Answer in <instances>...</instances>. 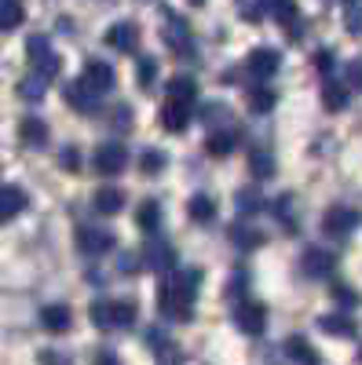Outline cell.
I'll return each mask as SVG.
<instances>
[{
    "instance_id": "obj_1",
    "label": "cell",
    "mask_w": 362,
    "mask_h": 365,
    "mask_svg": "<svg viewBox=\"0 0 362 365\" xmlns=\"http://www.w3.org/2000/svg\"><path fill=\"white\" fill-rule=\"evenodd\" d=\"M201 285V267H187L179 270V278L172 285H161L158 289V307L165 318H176V322H187L191 311H194V292Z\"/></svg>"
},
{
    "instance_id": "obj_2",
    "label": "cell",
    "mask_w": 362,
    "mask_h": 365,
    "mask_svg": "<svg viewBox=\"0 0 362 365\" xmlns=\"http://www.w3.org/2000/svg\"><path fill=\"white\" fill-rule=\"evenodd\" d=\"M136 314H139V307L132 299H96L92 311H88V318L99 329H129V325H136Z\"/></svg>"
},
{
    "instance_id": "obj_3",
    "label": "cell",
    "mask_w": 362,
    "mask_h": 365,
    "mask_svg": "<svg viewBox=\"0 0 362 365\" xmlns=\"http://www.w3.org/2000/svg\"><path fill=\"white\" fill-rule=\"evenodd\" d=\"M26 51H29V63H34V70H37V77L41 81H51V77H59V55L51 51V41L44 37V34H34L26 41Z\"/></svg>"
},
{
    "instance_id": "obj_4",
    "label": "cell",
    "mask_w": 362,
    "mask_h": 365,
    "mask_svg": "<svg viewBox=\"0 0 362 365\" xmlns=\"http://www.w3.org/2000/svg\"><path fill=\"white\" fill-rule=\"evenodd\" d=\"M234 325H238V332H246V336H260L267 329V307L260 299H241L234 307Z\"/></svg>"
},
{
    "instance_id": "obj_5",
    "label": "cell",
    "mask_w": 362,
    "mask_h": 365,
    "mask_svg": "<svg viewBox=\"0 0 362 365\" xmlns=\"http://www.w3.org/2000/svg\"><path fill=\"white\" fill-rule=\"evenodd\" d=\"M114 81H117V73H114L110 63H103V58H88L84 70H81V88H88L92 96H103V91H110Z\"/></svg>"
},
{
    "instance_id": "obj_6",
    "label": "cell",
    "mask_w": 362,
    "mask_h": 365,
    "mask_svg": "<svg viewBox=\"0 0 362 365\" xmlns=\"http://www.w3.org/2000/svg\"><path fill=\"white\" fill-rule=\"evenodd\" d=\"M129 165V150L121 146V143H103V146H96V154H92V168L99 172V175H121V168Z\"/></svg>"
},
{
    "instance_id": "obj_7",
    "label": "cell",
    "mask_w": 362,
    "mask_h": 365,
    "mask_svg": "<svg viewBox=\"0 0 362 365\" xmlns=\"http://www.w3.org/2000/svg\"><path fill=\"white\" fill-rule=\"evenodd\" d=\"M358 223H362V212L358 208H348V205H333V208H326V216H322V230L333 234V237L351 234Z\"/></svg>"
},
{
    "instance_id": "obj_8",
    "label": "cell",
    "mask_w": 362,
    "mask_h": 365,
    "mask_svg": "<svg viewBox=\"0 0 362 365\" xmlns=\"http://www.w3.org/2000/svg\"><path fill=\"white\" fill-rule=\"evenodd\" d=\"M114 234L110 230H99V227H77V249L84 256H103L114 249Z\"/></svg>"
},
{
    "instance_id": "obj_9",
    "label": "cell",
    "mask_w": 362,
    "mask_h": 365,
    "mask_svg": "<svg viewBox=\"0 0 362 365\" xmlns=\"http://www.w3.org/2000/svg\"><path fill=\"white\" fill-rule=\"evenodd\" d=\"M161 37H165V44H169L172 51H179V55H191V51H194V41H191L187 22H183V19H176V15H165Z\"/></svg>"
},
{
    "instance_id": "obj_10",
    "label": "cell",
    "mask_w": 362,
    "mask_h": 365,
    "mask_svg": "<svg viewBox=\"0 0 362 365\" xmlns=\"http://www.w3.org/2000/svg\"><path fill=\"white\" fill-rule=\"evenodd\" d=\"M106 44H110L114 51H125V55L139 51V26H136V22H114V26L106 29Z\"/></svg>"
},
{
    "instance_id": "obj_11",
    "label": "cell",
    "mask_w": 362,
    "mask_h": 365,
    "mask_svg": "<svg viewBox=\"0 0 362 365\" xmlns=\"http://www.w3.org/2000/svg\"><path fill=\"white\" fill-rule=\"evenodd\" d=\"M278 66H282V55H278L275 48H256V51H249V58H246V70H249L253 77H260V81H267L271 73H278Z\"/></svg>"
},
{
    "instance_id": "obj_12",
    "label": "cell",
    "mask_w": 362,
    "mask_h": 365,
    "mask_svg": "<svg viewBox=\"0 0 362 365\" xmlns=\"http://www.w3.org/2000/svg\"><path fill=\"white\" fill-rule=\"evenodd\" d=\"M300 270H304L308 278L322 282V278H329V274L337 270V259L329 256L326 249H308V252H304V259H300Z\"/></svg>"
},
{
    "instance_id": "obj_13",
    "label": "cell",
    "mask_w": 362,
    "mask_h": 365,
    "mask_svg": "<svg viewBox=\"0 0 362 365\" xmlns=\"http://www.w3.org/2000/svg\"><path fill=\"white\" fill-rule=\"evenodd\" d=\"M143 256H146V270H154V274L176 270V249L169 245V241H150Z\"/></svg>"
},
{
    "instance_id": "obj_14",
    "label": "cell",
    "mask_w": 362,
    "mask_h": 365,
    "mask_svg": "<svg viewBox=\"0 0 362 365\" xmlns=\"http://www.w3.org/2000/svg\"><path fill=\"white\" fill-rule=\"evenodd\" d=\"M26 205H29V194L22 187H0V227L11 223L19 212H26Z\"/></svg>"
},
{
    "instance_id": "obj_15",
    "label": "cell",
    "mask_w": 362,
    "mask_h": 365,
    "mask_svg": "<svg viewBox=\"0 0 362 365\" xmlns=\"http://www.w3.org/2000/svg\"><path fill=\"white\" fill-rule=\"evenodd\" d=\"M70 322H74V314H70L66 303H48V307H41V325H44V332H51V336L66 332Z\"/></svg>"
},
{
    "instance_id": "obj_16",
    "label": "cell",
    "mask_w": 362,
    "mask_h": 365,
    "mask_svg": "<svg viewBox=\"0 0 362 365\" xmlns=\"http://www.w3.org/2000/svg\"><path fill=\"white\" fill-rule=\"evenodd\" d=\"M92 205H96L99 216H117V212L125 208V190L121 187H99L92 194Z\"/></svg>"
},
{
    "instance_id": "obj_17",
    "label": "cell",
    "mask_w": 362,
    "mask_h": 365,
    "mask_svg": "<svg viewBox=\"0 0 362 365\" xmlns=\"http://www.w3.org/2000/svg\"><path fill=\"white\" fill-rule=\"evenodd\" d=\"M187 125H191V106H179V103H169L165 99V106H161V128L172 132V135H179Z\"/></svg>"
},
{
    "instance_id": "obj_18",
    "label": "cell",
    "mask_w": 362,
    "mask_h": 365,
    "mask_svg": "<svg viewBox=\"0 0 362 365\" xmlns=\"http://www.w3.org/2000/svg\"><path fill=\"white\" fill-rule=\"evenodd\" d=\"M234 146H238V132H234V128H220V132H208L205 154H213V158H231Z\"/></svg>"
},
{
    "instance_id": "obj_19",
    "label": "cell",
    "mask_w": 362,
    "mask_h": 365,
    "mask_svg": "<svg viewBox=\"0 0 362 365\" xmlns=\"http://www.w3.org/2000/svg\"><path fill=\"white\" fill-rule=\"evenodd\" d=\"M165 91H169V103H179V106H194L198 99V84L191 77H172Z\"/></svg>"
},
{
    "instance_id": "obj_20",
    "label": "cell",
    "mask_w": 362,
    "mask_h": 365,
    "mask_svg": "<svg viewBox=\"0 0 362 365\" xmlns=\"http://www.w3.org/2000/svg\"><path fill=\"white\" fill-rule=\"evenodd\" d=\"M19 139L26 146H44L48 143V125H44L41 117H22L19 120Z\"/></svg>"
},
{
    "instance_id": "obj_21",
    "label": "cell",
    "mask_w": 362,
    "mask_h": 365,
    "mask_svg": "<svg viewBox=\"0 0 362 365\" xmlns=\"http://www.w3.org/2000/svg\"><path fill=\"white\" fill-rule=\"evenodd\" d=\"M234 208H238V216H241V220H253L256 212H263V194H260L256 187L238 190V194H234Z\"/></svg>"
},
{
    "instance_id": "obj_22",
    "label": "cell",
    "mask_w": 362,
    "mask_h": 365,
    "mask_svg": "<svg viewBox=\"0 0 362 365\" xmlns=\"http://www.w3.org/2000/svg\"><path fill=\"white\" fill-rule=\"evenodd\" d=\"M260 11L282 26H293L296 22V0H260Z\"/></svg>"
},
{
    "instance_id": "obj_23",
    "label": "cell",
    "mask_w": 362,
    "mask_h": 365,
    "mask_svg": "<svg viewBox=\"0 0 362 365\" xmlns=\"http://www.w3.org/2000/svg\"><path fill=\"white\" fill-rule=\"evenodd\" d=\"M286 351H289V358H293L296 365H322L318 351H315L304 336H289V340H286Z\"/></svg>"
},
{
    "instance_id": "obj_24",
    "label": "cell",
    "mask_w": 362,
    "mask_h": 365,
    "mask_svg": "<svg viewBox=\"0 0 362 365\" xmlns=\"http://www.w3.org/2000/svg\"><path fill=\"white\" fill-rule=\"evenodd\" d=\"M63 96H66V103L74 106V110H81V113H92L96 110V96L88 88H81V81H70L66 88H63Z\"/></svg>"
},
{
    "instance_id": "obj_25",
    "label": "cell",
    "mask_w": 362,
    "mask_h": 365,
    "mask_svg": "<svg viewBox=\"0 0 362 365\" xmlns=\"http://www.w3.org/2000/svg\"><path fill=\"white\" fill-rule=\"evenodd\" d=\"M318 329L329 332V336H341V340L355 336V322H351L348 314H322V318H318Z\"/></svg>"
},
{
    "instance_id": "obj_26",
    "label": "cell",
    "mask_w": 362,
    "mask_h": 365,
    "mask_svg": "<svg viewBox=\"0 0 362 365\" xmlns=\"http://www.w3.org/2000/svg\"><path fill=\"white\" fill-rule=\"evenodd\" d=\"M187 212H191L194 223H213V220H216V201L208 197V194H194V197L187 201Z\"/></svg>"
},
{
    "instance_id": "obj_27",
    "label": "cell",
    "mask_w": 362,
    "mask_h": 365,
    "mask_svg": "<svg viewBox=\"0 0 362 365\" xmlns=\"http://www.w3.org/2000/svg\"><path fill=\"white\" fill-rule=\"evenodd\" d=\"M26 22V8H22V0H0V29H19Z\"/></svg>"
},
{
    "instance_id": "obj_28",
    "label": "cell",
    "mask_w": 362,
    "mask_h": 365,
    "mask_svg": "<svg viewBox=\"0 0 362 365\" xmlns=\"http://www.w3.org/2000/svg\"><path fill=\"white\" fill-rule=\"evenodd\" d=\"M275 158H271V150H263V146H256L253 154H249V172L256 175V179H271L275 175Z\"/></svg>"
},
{
    "instance_id": "obj_29",
    "label": "cell",
    "mask_w": 362,
    "mask_h": 365,
    "mask_svg": "<svg viewBox=\"0 0 362 365\" xmlns=\"http://www.w3.org/2000/svg\"><path fill=\"white\" fill-rule=\"evenodd\" d=\"M136 223H139V230H158V223H161V205L158 201H139V208H136Z\"/></svg>"
},
{
    "instance_id": "obj_30",
    "label": "cell",
    "mask_w": 362,
    "mask_h": 365,
    "mask_svg": "<svg viewBox=\"0 0 362 365\" xmlns=\"http://www.w3.org/2000/svg\"><path fill=\"white\" fill-rule=\"evenodd\" d=\"M231 241H234V245L238 249H260L263 245V234L256 230V227H246V223H234V230H231Z\"/></svg>"
},
{
    "instance_id": "obj_31",
    "label": "cell",
    "mask_w": 362,
    "mask_h": 365,
    "mask_svg": "<svg viewBox=\"0 0 362 365\" xmlns=\"http://www.w3.org/2000/svg\"><path fill=\"white\" fill-rule=\"evenodd\" d=\"M275 103H278V96H275L271 88H263V84L249 88V110H253V113H267V110H275Z\"/></svg>"
},
{
    "instance_id": "obj_32",
    "label": "cell",
    "mask_w": 362,
    "mask_h": 365,
    "mask_svg": "<svg viewBox=\"0 0 362 365\" xmlns=\"http://www.w3.org/2000/svg\"><path fill=\"white\" fill-rule=\"evenodd\" d=\"M322 106H326L329 113H341V110L348 106V88H344V84H326V88H322Z\"/></svg>"
},
{
    "instance_id": "obj_33",
    "label": "cell",
    "mask_w": 362,
    "mask_h": 365,
    "mask_svg": "<svg viewBox=\"0 0 362 365\" xmlns=\"http://www.w3.org/2000/svg\"><path fill=\"white\" fill-rule=\"evenodd\" d=\"M44 84H48V81H41L37 73H34V77H22V81H19V96H22L26 103H41V99H44Z\"/></svg>"
},
{
    "instance_id": "obj_34",
    "label": "cell",
    "mask_w": 362,
    "mask_h": 365,
    "mask_svg": "<svg viewBox=\"0 0 362 365\" xmlns=\"http://www.w3.org/2000/svg\"><path fill=\"white\" fill-rule=\"evenodd\" d=\"M136 81H139V88H150L158 81V58H150V55H143L139 63H136Z\"/></svg>"
},
{
    "instance_id": "obj_35",
    "label": "cell",
    "mask_w": 362,
    "mask_h": 365,
    "mask_svg": "<svg viewBox=\"0 0 362 365\" xmlns=\"http://www.w3.org/2000/svg\"><path fill=\"white\" fill-rule=\"evenodd\" d=\"M139 168L146 172V175H158L161 168H165V154H161V150H143V158H139Z\"/></svg>"
},
{
    "instance_id": "obj_36",
    "label": "cell",
    "mask_w": 362,
    "mask_h": 365,
    "mask_svg": "<svg viewBox=\"0 0 362 365\" xmlns=\"http://www.w3.org/2000/svg\"><path fill=\"white\" fill-rule=\"evenodd\" d=\"M344 26H348V34H358L362 37V0H348Z\"/></svg>"
},
{
    "instance_id": "obj_37",
    "label": "cell",
    "mask_w": 362,
    "mask_h": 365,
    "mask_svg": "<svg viewBox=\"0 0 362 365\" xmlns=\"http://www.w3.org/2000/svg\"><path fill=\"white\" fill-rule=\"evenodd\" d=\"M289 201H293L289 194H282V197L275 201V216L282 220V227H286V230H296V223H293V216H289Z\"/></svg>"
},
{
    "instance_id": "obj_38",
    "label": "cell",
    "mask_w": 362,
    "mask_h": 365,
    "mask_svg": "<svg viewBox=\"0 0 362 365\" xmlns=\"http://www.w3.org/2000/svg\"><path fill=\"white\" fill-rule=\"evenodd\" d=\"M117 270L121 274H139V256L136 252H121L117 256Z\"/></svg>"
},
{
    "instance_id": "obj_39",
    "label": "cell",
    "mask_w": 362,
    "mask_h": 365,
    "mask_svg": "<svg viewBox=\"0 0 362 365\" xmlns=\"http://www.w3.org/2000/svg\"><path fill=\"white\" fill-rule=\"evenodd\" d=\"M333 296L341 299V307H358V299H362V296H358L355 289H348V285H337V289H333Z\"/></svg>"
},
{
    "instance_id": "obj_40",
    "label": "cell",
    "mask_w": 362,
    "mask_h": 365,
    "mask_svg": "<svg viewBox=\"0 0 362 365\" xmlns=\"http://www.w3.org/2000/svg\"><path fill=\"white\" fill-rule=\"evenodd\" d=\"M59 165H63L66 172H77V168H81V158H77V146H66L63 154H59Z\"/></svg>"
},
{
    "instance_id": "obj_41",
    "label": "cell",
    "mask_w": 362,
    "mask_h": 365,
    "mask_svg": "<svg viewBox=\"0 0 362 365\" xmlns=\"http://www.w3.org/2000/svg\"><path fill=\"white\" fill-rule=\"evenodd\" d=\"M315 70H318V73H329V70H333V51H329V48L315 51Z\"/></svg>"
},
{
    "instance_id": "obj_42",
    "label": "cell",
    "mask_w": 362,
    "mask_h": 365,
    "mask_svg": "<svg viewBox=\"0 0 362 365\" xmlns=\"http://www.w3.org/2000/svg\"><path fill=\"white\" fill-rule=\"evenodd\" d=\"M37 365H70V358L59 354V351H41L37 354Z\"/></svg>"
},
{
    "instance_id": "obj_43",
    "label": "cell",
    "mask_w": 362,
    "mask_h": 365,
    "mask_svg": "<svg viewBox=\"0 0 362 365\" xmlns=\"http://www.w3.org/2000/svg\"><path fill=\"white\" fill-rule=\"evenodd\" d=\"M241 15H246L249 22L263 19V11H260V0H241Z\"/></svg>"
},
{
    "instance_id": "obj_44",
    "label": "cell",
    "mask_w": 362,
    "mask_h": 365,
    "mask_svg": "<svg viewBox=\"0 0 362 365\" xmlns=\"http://www.w3.org/2000/svg\"><path fill=\"white\" fill-rule=\"evenodd\" d=\"M348 84L362 91V58H355V63L348 66Z\"/></svg>"
},
{
    "instance_id": "obj_45",
    "label": "cell",
    "mask_w": 362,
    "mask_h": 365,
    "mask_svg": "<svg viewBox=\"0 0 362 365\" xmlns=\"http://www.w3.org/2000/svg\"><path fill=\"white\" fill-rule=\"evenodd\" d=\"M114 120H117V128H132V125H129V120H132V110H129V106L114 110Z\"/></svg>"
},
{
    "instance_id": "obj_46",
    "label": "cell",
    "mask_w": 362,
    "mask_h": 365,
    "mask_svg": "<svg viewBox=\"0 0 362 365\" xmlns=\"http://www.w3.org/2000/svg\"><path fill=\"white\" fill-rule=\"evenodd\" d=\"M96 365H121V361H117L114 351H99V354H96Z\"/></svg>"
},
{
    "instance_id": "obj_47",
    "label": "cell",
    "mask_w": 362,
    "mask_h": 365,
    "mask_svg": "<svg viewBox=\"0 0 362 365\" xmlns=\"http://www.w3.org/2000/svg\"><path fill=\"white\" fill-rule=\"evenodd\" d=\"M191 4H205V0H191Z\"/></svg>"
},
{
    "instance_id": "obj_48",
    "label": "cell",
    "mask_w": 362,
    "mask_h": 365,
    "mask_svg": "<svg viewBox=\"0 0 362 365\" xmlns=\"http://www.w3.org/2000/svg\"><path fill=\"white\" fill-rule=\"evenodd\" d=\"M358 361H362V347H358Z\"/></svg>"
}]
</instances>
